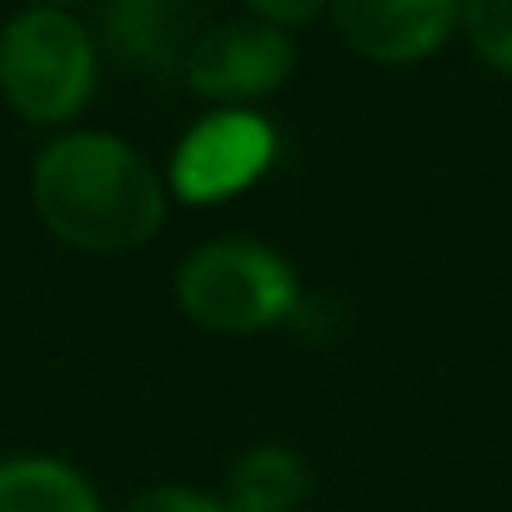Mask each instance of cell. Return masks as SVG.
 Listing matches in <instances>:
<instances>
[{
  "mask_svg": "<svg viewBox=\"0 0 512 512\" xmlns=\"http://www.w3.org/2000/svg\"><path fill=\"white\" fill-rule=\"evenodd\" d=\"M41 221L81 251H131L161 231L166 201L151 161L106 131L51 141L31 176Z\"/></svg>",
  "mask_w": 512,
  "mask_h": 512,
  "instance_id": "6da1fadb",
  "label": "cell"
},
{
  "mask_svg": "<svg viewBox=\"0 0 512 512\" xmlns=\"http://www.w3.org/2000/svg\"><path fill=\"white\" fill-rule=\"evenodd\" d=\"M96 91V41L61 6H31L0 31V96L26 121H71Z\"/></svg>",
  "mask_w": 512,
  "mask_h": 512,
  "instance_id": "7a4b0ae2",
  "label": "cell"
},
{
  "mask_svg": "<svg viewBox=\"0 0 512 512\" xmlns=\"http://www.w3.org/2000/svg\"><path fill=\"white\" fill-rule=\"evenodd\" d=\"M176 302L206 332H262L297 307V277L282 256L251 236L206 241L176 267Z\"/></svg>",
  "mask_w": 512,
  "mask_h": 512,
  "instance_id": "3957f363",
  "label": "cell"
},
{
  "mask_svg": "<svg viewBox=\"0 0 512 512\" xmlns=\"http://www.w3.org/2000/svg\"><path fill=\"white\" fill-rule=\"evenodd\" d=\"M277 156V131L256 111H211L201 116L176 156H171V181L186 201H221L241 186H251Z\"/></svg>",
  "mask_w": 512,
  "mask_h": 512,
  "instance_id": "277c9868",
  "label": "cell"
},
{
  "mask_svg": "<svg viewBox=\"0 0 512 512\" xmlns=\"http://www.w3.org/2000/svg\"><path fill=\"white\" fill-rule=\"evenodd\" d=\"M297 71V46L287 31L267 21H216L201 26V36L186 51V81L201 96L241 101V96H267Z\"/></svg>",
  "mask_w": 512,
  "mask_h": 512,
  "instance_id": "5b68a950",
  "label": "cell"
},
{
  "mask_svg": "<svg viewBox=\"0 0 512 512\" xmlns=\"http://www.w3.org/2000/svg\"><path fill=\"white\" fill-rule=\"evenodd\" d=\"M332 21L372 61H417L452 36L462 11L452 0H337Z\"/></svg>",
  "mask_w": 512,
  "mask_h": 512,
  "instance_id": "8992f818",
  "label": "cell"
},
{
  "mask_svg": "<svg viewBox=\"0 0 512 512\" xmlns=\"http://www.w3.org/2000/svg\"><path fill=\"white\" fill-rule=\"evenodd\" d=\"M101 26H106L111 46L126 61L156 66V71H171L176 61L186 66V51L201 36L196 11L166 6V0H121V6H106L101 11Z\"/></svg>",
  "mask_w": 512,
  "mask_h": 512,
  "instance_id": "52a82bcc",
  "label": "cell"
},
{
  "mask_svg": "<svg viewBox=\"0 0 512 512\" xmlns=\"http://www.w3.org/2000/svg\"><path fill=\"white\" fill-rule=\"evenodd\" d=\"M0 512H101L91 482L56 457L0 462Z\"/></svg>",
  "mask_w": 512,
  "mask_h": 512,
  "instance_id": "ba28073f",
  "label": "cell"
},
{
  "mask_svg": "<svg viewBox=\"0 0 512 512\" xmlns=\"http://www.w3.org/2000/svg\"><path fill=\"white\" fill-rule=\"evenodd\" d=\"M307 497V467L292 447H251L231 467V512H297Z\"/></svg>",
  "mask_w": 512,
  "mask_h": 512,
  "instance_id": "9c48e42d",
  "label": "cell"
},
{
  "mask_svg": "<svg viewBox=\"0 0 512 512\" xmlns=\"http://www.w3.org/2000/svg\"><path fill=\"white\" fill-rule=\"evenodd\" d=\"M462 26L482 61H492L497 71H512V6L507 0H477V6L462 11Z\"/></svg>",
  "mask_w": 512,
  "mask_h": 512,
  "instance_id": "30bf717a",
  "label": "cell"
},
{
  "mask_svg": "<svg viewBox=\"0 0 512 512\" xmlns=\"http://www.w3.org/2000/svg\"><path fill=\"white\" fill-rule=\"evenodd\" d=\"M126 512H231V507L206 492H191V487H151V492L131 497Z\"/></svg>",
  "mask_w": 512,
  "mask_h": 512,
  "instance_id": "8fae6325",
  "label": "cell"
}]
</instances>
